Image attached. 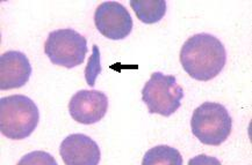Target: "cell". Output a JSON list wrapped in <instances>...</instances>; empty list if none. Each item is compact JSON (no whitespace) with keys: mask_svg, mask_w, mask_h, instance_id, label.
<instances>
[{"mask_svg":"<svg viewBox=\"0 0 252 165\" xmlns=\"http://www.w3.org/2000/svg\"><path fill=\"white\" fill-rule=\"evenodd\" d=\"M180 63L192 79L211 81L219 75L227 63V51L222 42L211 34H196L184 43Z\"/></svg>","mask_w":252,"mask_h":165,"instance_id":"obj_1","label":"cell"},{"mask_svg":"<svg viewBox=\"0 0 252 165\" xmlns=\"http://www.w3.org/2000/svg\"><path fill=\"white\" fill-rule=\"evenodd\" d=\"M40 121V111L34 101L25 95L0 99V131L11 140L29 138Z\"/></svg>","mask_w":252,"mask_h":165,"instance_id":"obj_2","label":"cell"},{"mask_svg":"<svg viewBox=\"0 0 252 165\" xmlns=\"http://www.w3.org/2000/svg\"><path fill=\"white\" fill-rule=\"evenodd\" d=\"M190 128L201 143L218 147L230 135L232 119L225 106L220 103L205 102L193 112Z\"/></svg>","mask_w":252,"mask_h":165,"instance_id":"obj_3","label":"cell"},{"mask_svg":"<svg viewBox=\"0 0 252 165\" xmlns=\"http://www.w3.org/2000/svg\"><path fill=\"white\" fill-rule=\"evenodd\" d=\"M184 90L177 83L176 76L155 72L142 89V101L149 113L170 117L182 106Z\"/></svg>","mask_w":252,"mask_h":165,"instance_id":"obj_4","label":"cell"},{"mask_svg":"<svg viewBox=\"0 0 252 165\" xmlns=\"http://www.w3.org/2000/svg\"><path fill=\"white\" fill-rule=\"evenodd\" d=\"M44 53L54 65L73 69L84 63L87 53V40L73 29H58L48 35Z\"/></svg>","mask_w":252,"mask_h":165,"instance_id":"obj_5","label":"cell"},{"mask_svg":"<svg viewBox=\"0 0 252 165\" xmlns=\"http://www.w3.org/2000/svg\"><path fill=\"white\" fill-rule=\"evenodd\" d=\"M94 24L102 36L113 41L125 40L132 30V19L118 1H103L95 9Z\"/></svg>","mask_w":252,"mask_h":165,"instance_id":"obj_6","label":"cell"},{"mask_svg":"<svg viewBox=\"0 0 252 165\" xmlns=\"http://www.w3.org/2000/svg\"><path fill=\"white\" fill-rule=\"evenodd\" d=\"M108 97L99 90H80L71 97L69 112L72 119L83 125H92L105 117Z\"/></svg>","mask_w":252,"mask_h":165,"instance_id":"obj_7","label":"cell"},{"mask_svg":"<svg viewBox=\"0 0 252 165\" xmlns=\"http://www.w3.org/2000/svg\"><path fill=\"white\" fill-rule=\"evenodd\" d=\"M65 165H99L101 153L98 143L85 134H71L60 147Z\"/></svg>","mask_w":252,"mask_h":165,"instance_id":"obj_8","label":"cell"},{"mask_svg":"<svg viewBox=\"0 0 252 165\" xmlns=\"http://www.w3.org/2000/svg\"><path fill=\"white\" fill-rule=\"evenodd\" d=\"M32 65L25 53L7 51L0 56V89L11 90L24 87L31 79Z\"/></svg>","mask_w":252,"mask_h":165,"instance_id":"obj_9","label":"cell"},{"mask_svg":"<svg viewBox=\"0 0 252 165\" xmlns=\"http://www.w3.org/2000/svg\"><path fill=\"white\" fill-rule=\"evenodd\" d=\"M130 6L138 20L147 24H157L166 13V1L164 0H134L130 1Z\"/></svg>","mask_w":252,"mask_h":165,"instance_id":"obj_10","label":"cell"},{"mask_svg":"<svg viewBox=\"0 0 252 165\" xmlns=\"http://www.w3.org/2000/svg\"><path fill=\"white\" fill-rule=\"evenodd\" d=\"M142 165H183V156L176 148L159 144L145 153Z\"/></svg>","mask_w":252,"mask_h":165,"instance_id":"obj_11","label":"cell"},{"mask_svg":"<svg viewBox=\"0 0 252 165\" xmlns=\"http://www.w3.org/2000/svg\"><path fill=\"white\" fill-rule=\"evenodd\" d=\"M17 165H58L53 155L46 151L36 150L25 155Z\"/></svg>","mask_w":252,"mask_h":165,"instance_id":"obj_12","label":"cell"},{"mask_svg":"<svg viewBox=\"0 0 252 165\" xmlns=\"http://www.w3.org/2000/svg\"><path fill=\"white\" fill-rule=\"evenodd\" d=\"M101 72V67H100V51L96 45H93V54L90 58L89 65H87L85 70V77L87 81V85L93 87L95 85V77L98 74Z\"/></svg>","mask_w":252,"mask_h":165,"instance_id":"obj_13","label":"cell"},{"mask_svg":"<svg viewBox=\"0 0 252 165\" xmlns=\"http://www.w3.org/2000/svg\"><path fill=\"white\" fill-rule=\"evenodd\" d=\"M189 165H222L216 157L207 156V155H198L189 160Z\"/></svg>","mask_w":252,"mask_h":165,"instance_id":"obj_14","label":"cell"}]
</instances>
